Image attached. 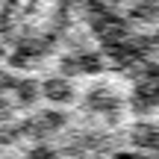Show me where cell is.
<instances>
[{"mask_svg":"<svg viewBox=\"0 0 159 159\" xmlns=\"http://www.w3.org/2000/svg\"><path fill=\"white\" fill-rule=\"evenodd\" d=\"M59 71L62 77H80V74H100L103 71V53L91 50V47H80L71 50L59 59Z\"/></svg>","mask_w":159,"mask_h":159,"instance_id":"obj_1","label":"cell"},{"mask_svg":"<svg viewBox=\"0 0 159 159\" xmlns=\"http://www.w3.org/2000/svg\"><path fill=\"white\" fill-rule=\"evenodd\" d=\"M65 124H68V115H65V112L47 109V112H41L39 118L24 121L21 133H24V136H33V139H47V136H53V133H59Z\"/></svg>","mask_w":159,"mask_h":159,"instance_id":"obj_2","label":"cell"},{"mask_svg":"<svg viewBox=\"0 0 159 159\" xmlns=\"http://www.w3.org/2000/svg\"><path fill=\"white\" fill-rule=\"evenodd\" d=\"M85 109L94 115H103L106 121H115L121 115V109H124V100L118 94H112L109 89H91L85 94Z\"/></svg>","mask_w":159,"mask_h":159,"instance_id":"obj_3","label":"cell"},{"mask_svg":"<svg viewBox=\"0 0 159 159\" xmlns=\"http://www.w3.org/2000/svg\"><path fill=\"white\" fill-rule=\"evenodd\" d=\"M39 91L47 97L50 103H71L74 100V85H71V77H47L44 83H39Z\"/></svg>","mask_w":159,"mask_h":159,"instance_id":"obj_4","label":"cell"},{"mask_svg":"<svg viewBox=\"0 0 159 159\" xmlns=\"http://www.w3.org/2000/svg\"><path fill=\"white\" fill-rule=\"evenodd\" d=\"M130 139H133L136 148H144V150L159 153V124H148V121H142V124H136L130 130Z\"/></svg>","mask_w":159,"mask_h":159,"instance_id":"obj_5","label":"cell"},{"mask_svg":"<svg viewBox=\"0 0 159 159\" xmlns=\"http://www.w3.org/2000/svg\"><path fill=\"white\" fill-rule=\"evenodd\" d=\"M127 21L130 24H153V21H159V0H136L127 9Z\"/></svg>","mask_w":159,"mask_h":159,"instance_id":"obj_6","label":"cell"},{"mask_svg":"<svg viewBox=\"0 0 159 159\" xmlns=\"http://www.w3.org/2000/svg\"><path fill=\"white\" fill-rule=\"evenodd\" d=\"M9 94H12V100H15V106H33L41 97V91H39V83H35V80H15Z\"/></svg>","mask_w":159,"mask_h":159,"instance_id":"obj_7","label":"cell"},{"mask_svg":"<svg viewBox=\"0 0 159 159\" xmlns=\"http://www.w3.org/2000/svg\"><path fill=\"white\" fill-rule=\"evenodd\" d=\"M27 159H56V150H50L47 144H39V148L30 150V156H27Z\"/></svg>","mask_w":159,"mask_h":159,"instance_id":"obj_8","label":"cell"},{"mask_svg":"<svg viewBox=\"0 0 159 159\" xmlns=\"http://www.w3.org/2000/svg\"><path fill=\"white\" fill-rule=\"evenodd\" d=\"M115 159H153V156H142V153H115Z\"/></svg>","mask_w":159,"mask_h":159,"instance_id":"obj_9","label":"cell"},{"mask_svg":"<svg viewBox=\"0 0 159 159\" xmlns=\"http://www.w3.org/2000/svg\"><path fill=\"white\" fill-rule=\"evenodd\" d=\"M3 59H6V47L0 44V62H3Z\"/></svg>","mask_w":159,"mask_h":159,"instance_id":"obj_10","label":"cell"},{"mask_svg":"<svg viewBox=\"0 0 159 159\" xmlns=\"http://www.w3.org/2000/svg\"><path fill=\"white\" fill-rule=\"evenodd\" d=\"M153 41H156V44H159V30H156V35H153Z\"/></svg>","mask_w":159,"mask_h":159,"instance_id":"obj_11","label":"cell"}]
</instances>
